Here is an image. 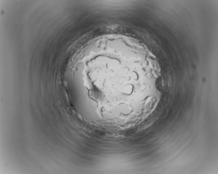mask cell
<instances>
[{
    "label": "cell",
    "instance_id": "1",
    "mask_svg": "<svg viewBox=\"0 0 218 174\" xmlns=\"http://www.w3.org/2000/svg\"><path fill=\"white\" fill-rule=\"evenodd\" d=\"M156 85L157 90L158 91H162L164 90V84L163 80L162 77L159 78V79L157 80Z\"/></svg>",
    "mask_w": 218,
    "mask_h": 174
}]
</instances>
